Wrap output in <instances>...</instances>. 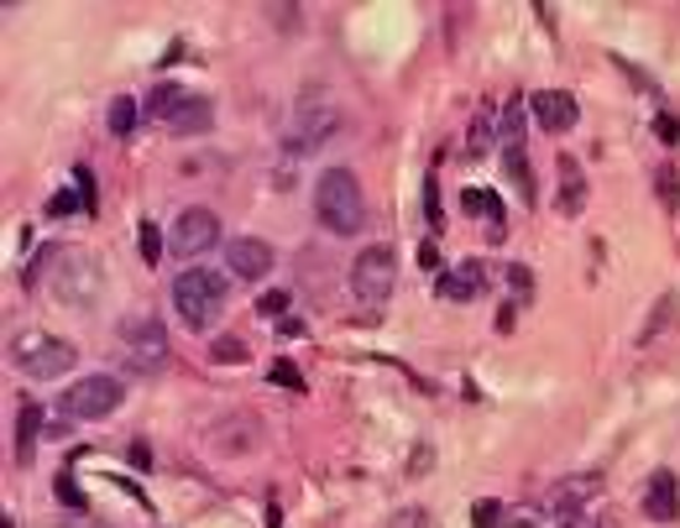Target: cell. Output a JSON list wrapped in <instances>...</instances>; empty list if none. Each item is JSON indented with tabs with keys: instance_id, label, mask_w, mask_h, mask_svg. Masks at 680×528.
<instances>
[{
	"instance_id": "cell-25",
	"label": "cell",
	"mask_w": 680,
	"mask_h": 528,
	"mask_svg": "<svg viewBox=\"0 0 680 528\" xmlns=\"http://www.w3.org/2000/svg\"><path fill=\"white\" fill-rule=\"evenodd\" d=\"M256 314H262V320H278V314H289V293H262V299H256Z\"/></svg>"
},
{
	"instance_id": "cell-19",
	"label": "cell",
	"mask_w": 680,
	"mask_h": 528,
	"mask_svg": "<svg viewBox=\"0 0 680 528\" xmlns=\"http://www.w3.org/2000/svg\"><path fill=\"white\" fill-rule=\"evenodd\" d=\"M105 126H110V137H132L136 131V100L132 95H116V100H110V116H105Z\"/></svg>"
},
{
	"instance_id": "cell-8",
	"label": "cell",
	"mask_w": 680,
	"mask_h": 528,
	"mask_svg": "<svg viewBox=\"0 0 680 528\" xmlns=\"http://www.w3.org/2000/svg\"><path fill=\"white\" fill-rule=\"evenodd\" d=\"M221 241V221H215V209H184L178 221H173V252L184 256V262H194V256H204L210 246Z\"/></svg>"
},
{
	"instance_id": "cell-16",
	"label": "cell",
	"mask_w": 680,
	"mask_h": 528,
	"mask_svg": "<svg viewBox=\"0 0 680 528\" xmlns=\"http://www.w3.org/2000/svg\"><path fill=\"white\" fill-rule=\"evenodd\" d=\"M188 105H194V95L178 85H157L153 95H147V120H163V126H173V120L184 116Z\"/></svg>"
},
{
	"instance_id": "cell-33",
	"label": "cell",
	"mask_w": 680,
	"mask_h": 528,
	"mask_svg": "<svg viewBox=\"0 0 680 528\" xmlns=\"http://www.w3.org/2000/svg\"><path fill=\"white\" fill-rule=\"evenodd\" d=\"M660 141H680V120L676 116H660Z\"/></svg>"
},
{
	"instance_id": "cell-13",
	"label": "cell",
	"mask_w": 680,
	"mask_h": 528,
	"mask_svg": "<svg viewBox=\"0 0 680 528\" xmlns=\"http://www.w3.org/2000/svg\"><path fill=\"white\" fill-rule=\"evenodd\" d=\"M460 209H466L472 221L487 225V241H503V236H508V221H503V199H497L493 188H466V194H460Z\"/></svg>"
},
{
	"instance_id": "cell-12",
	"label": "cell",
	"mask_w": 680,
	"mask_h": 528,
	"mask_svg": "<svg viewBox=\"0 0 680 528\" xmlns=\"http://www.w3.org/2000/svg\"><path fill=\"white\" fill-rule=\"evenodd\" d=\"M528 110H534V120H540L550 137H561V131H571L581 120V105L565 95V89H540V95H528Z\"/></svg>"
},
{
	"instance_id": "cell-27",
	"label": "cell",
	"mask_w": 680,
	"mask_h": 528,
	"mask_svg": "<svg viewBox=\"0 0 680 528\" xmlns=\"http://www.w3.org/2000/svg\"><path fill=\"white\" fill-rule=\"evenodd\" d=\"M503 528H544V518H540V508H508Z\"/></svg>"
},
{
	"instance_id": "cell-23",
	"label": "cell",
	"mask_w": 680,
	"mask_h": 528,
	"mask_svg": "<svg viewBox=\"0 0 680 528\" xmlns=\"http://www.w3.org/2000/svg\"><path fill=\"white\" fill-rule=\"evenodd\" d=\"M503 518H508V508H503V502H493V497H482V502L472 508V524L476 528H503Z\"/></svg>"
},
{
	"instance_id": "cell-22",
	"label": "cell",
	"mask_w": 680,
	"mask_h": 528,
	"mask_svg": "<svg viewBox=\"0 0 680 528\" xmlns=\"http://www.w3.org/2000/svg\"><path fill=\"white\" fill-rule=\"evenodd\" d=\"M204 126H210V105H204V100H194V105H188V110H184V116L173 120L168 131H178V137H194V131H204Z\"/></svg>"
},
{
	"instance_id": "cell-21",
	"label": "cell",
	"mask_w": 680,
	"mask_h": 528,
	"mask_svg": "<svg viewBox=\"0 0 680 528\" xmlns=\"http://www.w3.org/2000/svg\"><path fill=\"white\" fill-rule=\"evenodd\" d=\"M503 157H508V178L518 184V194H524L528 205H534V168H528L524 147H513V153H503Z\"/></svg>"
},
{
	"instance_id": "cell-28",
	"label": "cell",
	"mask_w": 680,
	"mask_h": 528,
	"mask_svg": "<svg viewBox=\"0 0 680 528\" xmlns=\"http://www.w3.org/2000/svg\"><path fill=\"white\" fill-rule=\"evenodd\" d=\"M58 497H64V502H74V512H89V502H85V492H79V487H74V477H58Z\"/></svg>"
},
{
	"instance_id": "cell-9",
	"label": "cell",
	"mask_w": 680,
	"mask_h": 528,
	"mask_svg": "<svg viewBox=\"0 0 680 528\" xmlns=\"http://www.w3.org/2000/svg\"><path fill=\"white\" fill-rule=\"evenodd\" d=\"M272 246L256 236H236L231 246H225V267H231V277H241V283H256V277L272 273Z\"/></svg>"
},
{
	"instance_id": "cell-34",
	"label": "cell",
	"mask_w": 680,
	"mask_h": 528,
	"mask_svg": "<svg viewBox=\"0 0 680 528\" xmlns=\"http://www.w3.org/2000/svg\"><path fill=\"white\" fill-rule=\"evenodd\" d=\"M419 262H425L429 273H435V267H440V252H435V246H429V241H425V246H419Z\"/></svg>"
},
{
	"instance_id": "cell-32",
	"label": "cell",
	"mask_w": 680,
	"mask_h": 528,
	"mask_svg": "<svg viewBox=\"0 0 680 528\" xmlns=\"http://www.w3.org/2000/svg\"><path fill=\"white\" fill-rule=\"evenodd\" d=\"M79 205H85V199H74V194H58V199H52L48 209H52V215H74ZM85 209H89V205H85Z\"/></svg>"
},
{
	"instance_id": "cell-2",
	"label": "cell",
	"mask_w": 680,
	"mask_h": 528,
	"mask_svg": "<svg viewBox=\"0 0 680 528\" xmlns=\"http://www.w3.org/2000/svg\"><path fill=\"white\" fill-rule=\"evenodd\" d=\"M314 215L330 236H357L367 221V199H361V178L351 168H324L314 184Z\"/></svg>"
},
{
	"instance_id": "cell-7",
	"label": "cell",
	"mask_w": 680,
	"mask_h": 528,
	"mask_svg": "<svg viewBox=\"0 0 680 528\" xmlns=\"http://www.w3.org/2000/svg\"><path fill=\"white\" fill-rule=\"evenodd\" d=\"M120 403H126V388H120V377H110V372H89V377H79V382H68V392H64L68 419H110Z\"/></svg>"
},
{
	"instance_id": "cell-31",
	"label": "cell",
	"mask_w": 680,
	"mask_h": 528,
	"mask_svg": "<svg viewBox=\"0 0 680 528\" xmlns=\"http://www.w3.org/2000/svg\"><path fill=\"white\" fill-rule=\"evenodd\" d=\"M425 215H429V225H445L440 221V184H435V178L425 184Z\"/></svg>"
},
{
	"instance_id": "cell-14",
	"label": "cell",
	"mask_w": 680,
	"mask_h": 528,
	"mask_svg": "<svg viewBox=\"0 0 680 528\" xmlns=\"http://www.w3.org/2000/svg\"><path fill=\"white\" fill-rule=\"evenodd\" d=\"M336 126V110L324 100V89H309L304 100H299V141L293 147H304V141H324V131Z\"/></svg>"
},
{
	"instance_id": "cell-5",
	"label": "cell",
	"mask_w": 680,
	"mask_h": 528,
	"mask_svg": "<svg viewBox=\"0 0 680 528\" xmlns=\"http://www.w3.org/2000/svg\"><path fill=\"white\" fill-rule=\"evenodd\" d=\"M120 341V356H126V366L132 372H163L168 366V324L153 320V314H132V320H120L116 330Z\"/></svg>"
},
{
	"instance_id": "cell-3",
	"label": "cell",
	"mask_w": 680,
	"mask_h": 528,
	"mask_svg": "<svg viewBox=\"0 0 680 528\" xmlns=\"http://www.w3.org/2000/svg\"><path fill=\"white\" fill-rule=\"evenodd\" d=\"M225 309V277L210 273V267H184L173 277V314L188 324V330H210Z\"/></svg>"
},
{
	"instance_id": "cell-17",
	"label": "cell",
	"mask_w": 680,
	"mask_h": 528,
	"mask_svg": "<svg viewBox=\"0 0 680 528\" xmlns=\"http://www.w3.org/2000/svg\"><path fill=\"white\" fill-rule=\"evenodd\" d=\"M561 178H565L561 184V209L565 215H576V209L586 205V178H581V168L571 163V157H561Z\"/></svg>"
},
{
	"instance_id": "cell-26",
	"label": "cell",
	"mask_w": 680,
	"mask_h": 528,
	"mask_svg": "<svg viewBox=\"0 0 680 528\" xmlns=\"http://www.w3.org/2000/svg\"><path fill=\"white\" fill-rule=\"evenodd\" d=\"M272 382H283V388L304 392V377H299V366L293 361H272Z\"/></svg>"
},
{
	"instance_id": "cell-4",
	"label": "cell",
	"mask_w": 680,
	"mask_h": 528,
	"mask_svg": "<svg viewBox=\"0 0 680 528\" xmlns=\"http://www.w3.org/2000/svg\"><path fill=\"white\" fill-rule=\"evenodd\" d=\"M11 361H17L32 382H58V377L74 372L79 345L58 341V335H48V330H21L17 341H11Z\"/></svg>"
},
{
	"instance_id": "cell-30",
	"label": "cell",
	"mask_w": 680,
	"mask_h": 528,
	"mask_svg": "<svg viewBox=\"0 0 680 528\" xmlns=\"http://www.w3.org/2000/svg\"><path fill=\"white\" fill-rule=\"evenodd\" d=\"M210 356H215V361H246V345L225 335V341H215V351H210Z\"/></svg>"
},
{
	"instance_id": "cell-11",
	"label": "cell",
	"mask_w": 680,
	"mask_h": 528,
	"mask_svg": "<svg viewBox=\"0 0 680 528\" xmlns=\"http://www.w3.org/2000/svg\"><path fill=\"white\" fill-rule=\"evenodd\" d=\"M482 289H487V262H476V256H466L450 273L435 277V293H440L445 304H472Z\"/></svg>"
},
{
	"instance_id": "cell-18",
	"label": "cell",
	"mask_w": 680,
	"mask_h": 528,
	"mask_svg": "<svg viewBox=\"0 0 680 528\" xmlns=\"http://www.w3.org/2000/svg\"><path fill=\"white\" fill-rule=\"evenodd\" d=\"M37 429H42V409H37V403H21V413H17V456L21 460H32Z\"/></svg>"
},
{
	"instance_id": "cell-35",
	"label": "cell",
	"mask_w": 680,
	"mask_h": 528,
	"mask_svg": "<svg viewBox=\"0 0 680 528\" xmlns=\"http://www.w3.org/2000/svg\"><path fill=\"white\" fill-rule=\"evenodd\" d=\"M79 528H105V524H79Z\"/></svg>"
},
{
	"instance_id": "cell-20",
	"label": "cell",
	"mask_w": 680,
	"mask_h": 528,
	"mask_svg": "<svg viewBox=\"0 0 680 528\" xmlns=\"http://www.w3.org/2000/svg\"><path fill=\"white\" fill-rule=\"evenodd\" d=\"M513 147H524V100L518 95L503 110V153H513Z\"/></svg>"
},
{
	"instance_id": "cell-29",
	"label": "cell",
	"mask_w": 680,
	"mask_h": 528,
	"mask_svg": "<svg viewBox=\"0 0 680 528\" xmlns=\"http://www.w3.org/2000/svg\"><path fill=\"white\" fill-rule=\"evenodd\" d=\"M654 188H660L664 209H676V168H660V173H654Z\"/></svg>"
},
{
	"instance_id": "cell-6",
	"label": "cell",
	"mask_w": 680,
	"mask_h": 528,
	"mask_svg": "<svg viewBox=\"0 0 680 528\" xmlns=\"http://www.w3.org/2000/svg\"><path fill=\"white\" fill-rule=\"evenodd\" d=\"M392 283H398V256H392V246H361V256L351 262V293H357V304L382 309L392 299Z\"/></svg>"
},
{
	"instance_id": "cell-10",
	"label": "cell",
	"mask_w": 680,
	"mask_h": 528,
	"mask_svg": "<svg viewBox=\"0 0 680 528\" xmlns=\"http://www.w3.org/2000/svg\"><path fill=\"white\" fill-rule=\"evenodd\" d=\"M596 492H602V477L586 471V477H576V481H561V487L550 492V502H544V512H550V518H561V524H576Z\"/></svg>"
},
{
	"instance_id": "cell-1",
	"label": "cell",
	"mask_w": 680,
	"mask_h": 528,
	"mask_svg": "<svg viewBox=\"0 0 680 528\" xmlns=\"http://www.w3.org/2000/svg\"><path fill=\"white\" fill-rule=\"evenodd\" d=\"M37 273H48V289L74 309H95L105 293V273L100 262L79 246H48L37 256V267H27V283H37Z\"/></svg>"
},
{
	"instance_id": "cell-15",
	"label": "cell",
	"mask_w": 680,
	"mask_h": 528,
	"mask_svg": "<svg viewBox=\"0 0 680 528\" xmlns=\"http://www.w3.org/2000/svg\"><path fill=\"white\" fill-rule=\"evenodd\" d=\"M644 512L654 518V524H676V518H680L676 471H654V481H649V492H644Z\"/></svg>"
},
{
	"instance_id": "cell-24",
	"label": "cell",
	"mask_w": 680,
	"mask_h": 528,
	"mask_svg": "<svg viewBox=\"0 0 680 528\" xmlns=\"http://www.w3.org/2000/svg\"><path fill=\"white\" fill-rule=\"evenodd\" d=\"M136 241H142V262L153 267L157 262V252H163V236L153 231V221H142V231H136Z\"/></svg>"
}]
</instances>
